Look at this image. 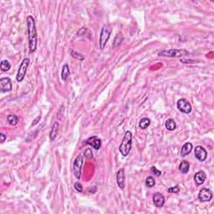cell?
<instances>
[{"instance_id":"25","label":"cell","mask_w":214,"mask_h":214,"mask_svg":"<svg viewBox=\"0 0 214 214\" xmlns=\"http://www.w3.org/2000/svg\"><path fill=\"white\" fill-rule=\"evenodd\" d=\"M70 55L73 58L77 59V60H83L84 59H85L84 55H82L81 54L78 53V52H76V51H75V50H70Z\"/></svg>"},{"instance_id":"14","label":"cell","mask_w":214,"mask_h":214,"mask_svg":"<svg viewBox=\"0 0 214 214\" xmlns=\"http://www.w3.org/2000/svg\"><path fill=\"white\" fill-rule=\"evenodd\" d=\"M206 178V173L203 171H197L195 175H194V181L196 182L197 186L202 185L205 182Z\"/></svg>"},{"instance_id":"6","label":"cell","mask_w":214,"mask_h":214,"mask_svg":"<svg viewBox=\"0 0 214 214\" xmlns=\"http://www.w3.org/2000/svg\"><path fill=\"white\" fill-rule=\"evenodd\" d=\"M176 107L179 111L184 114H190L191 112L192 107H191L190 102L186 101V99H179L176 102Z\"/></svg>"},{"instance_id":"29","label":"cell","mask_w":214,"mask_h":214,"mask_svg":"<svg viewBox=\"0 0 214 214\" xmlns=\"http://www.w3.org/2000/svg\"><path fill=\"white\" fill-rule=\"evenodd\" d=\"M151 171L152 172V173L155 174L156 176H160L161 175V171H159V170H157V168H156V166H151Z\"/></svg>"},{"instance_id":"15","label":"cell","mask_w":214,"mask_h":214,"mask_svg":"<svg viewBox=\"0 0 214 214\" xmlns=\"http://www.w3.org/2000/svg\"><path fill=\"white\" fill-rule=\"evenodd\" d=\"M192 148H193V146H192V144L191 142H186L181 147L180 156L181 157H185V156H188L189 154L191 153V151H192Z\"/></svg>"},{"instance_id":"19","label":"cell","mask_w":214,"mask_h":214,"mask_svg":"<svg viewBox=\"0 0 214 214\" xmlns=\"http://www.w3.org/2000/svg\"><path fill=\"white\" fill-rule=\"evenodd\" d=\"M179 170L182 174H186L190 170V163L186 161H182L179 166Z\"/></svg>"},{"instance_id":"3","label":"cell","mask_w":214,"mask_h":214,"mask_svg":"<svg viewBox=\"0 0 214 214\" xmlns=\"http://www.w3.org/2000/svg\"><path fill=\"white\" fill-rule=\"evenodd\" d=\"M111 32H112V27L109 24L104 25L101 29V35H100V40H99V44H100V49L101 50L105 49L106 44L108 42L109 39L111 37Z\"/></svg>"},{"instance_id":"32","label":"cell","mask_w":214,"mask_h":214,"mask_svg":"<svg viewBox=\"0 0 214 214\" xmlns=\"http://www.w3.org/2000/svg\"><path fill=\"white\" fill-rule=\"evenodd\" d=\"M41 118V116H38V117H37V118H36L35 119V120H34V121H35V122H33V124H32V125H33V126H34V125H35V124L36 123H37V122H38V120H39V119H40Z\"/></svg>"},{"instance_id":"16","label":"cell","mask_w":214,"mask_h":214,"mask_svg":"<svg viewBox=\"0 0 214 214\" xmlns=\"http://www.w3.org/2000/svg\"><path fill=\"white\" fill-rule=\"evenodd\" d=\"M59 131H60V124L56 121V122L54 123L53 126L51 128L50 133V141H55V140L56 136H57V135L59 133Z\"/></svg>"},{"instance_id":"28","label":"cell","mask_w":214,"mask_h":214,"mask_svg":"<svg viewBox=\"0 0 214 214\" xmlns=\"http://www.w3.org/2000/svg\"><path fill=\"white\" fill-rule=\"evenodd\" d=\"M85 156L87 159H91L93 157V153H92V151H91V149L87 148L85 151Z\"/></svg>"},{"instance_id":"22","label":"cell","mask_w":214,"mask_h":214,"mask_svg":"<svg viewBox=\"0 0 214 214\" xmlns=\"http://www.w3.org/2000/svg\"><path fill=\"white\" fill-rule=\"evenodd\" d=\"M0 69L3 72H7L11 69V64L9 63V61L6 60H2L0 64Z\"/></svg>"},{"instance_id":"27","label":"cell","mask_w":214,"mask_h":214,"mask_svg":"<svg viewBox=\"0 0 214 214\" xmlns=\"http://www.w3.org/2000/svg\"><path fill=\"white\" fill-rule=\"evenodd\" d=\"M179 191H180V187L177 185L175 186H171L168 188V192L170 193H178Z\"/></svg>"},{"instance_id":"12","label":"cell","mask_w":214,"mask_h":214,"mask_svg":"<svg viewBox=\"0 0 214 214\" xmlns=\"http://www.w3.org/2000/svg\"><path fill=\"white\" fill-rule=\"evenodd\" d=\"M86 144H88L92 147H94L96 150H99L101 147V140L96 136H91L90 138L86 140Z\"/></svg>"},{"instance_id":"2","label":"cell","mask_w":214,"mask_h":214,"mask_svg":"<svg viewBox=\"0 0 214 214\" xmlns=\"http://www.w3.org/2000/svg\"><path fill=\"white\" fill-rule=\"evenodd\" d=\"M132 146V133L127 131L123 136L121 143L119 147V151L123 156H127L130 153Z\"/></svg>"},{"instance_id":"24","label":"cell","mask_w":214,"mask_h":214,"mask_svg":"<svg viewBox=\"0 0 214 214\" xmlns=\"http://www.w3.org/2000/svg\"><path fill=\"white\" fill-rule=\"evenodd\" d=\"M155 184H156V182H155V180H154V178L152 176H148V177L146 179V186H147V187H149V188L153 187V186H155Z\"/></svg>"},{"instance_id":"23","label":"cell","mask_w":214,"mask_h":214,"mask_svg":"<svg viewBox=\"0 0 214 214\" xmlns=\"http://www.w3.org/2000/svg\"><path fill=\"white\" fill-rule=\"evenodd\" d=\"M123 40H124L123 35H122L121 34H118L116 35V39H115V40H114V43H113L114 48H116V47H118V46L120 45L121 43H122V41Z\"/></svg>"},{"instance_id":"18","label":"cell","mask_w":214,"mask_h":214,"mask_svg":"<svg viewBox=\"0 0 214 214\" xmlns=\"http://www.w3.org/2000/svg\"><path fill=\"white\" fill-rule=\"evenodd\" d=\"M165 127L166 130H168L170 131H172L174 130H176V121H174L173 119H167L165 122Z\"/></svg>"},{"instance_id":"31","label":"cell","mask_w":214,"mask_h":214,"mask_svg":"<svg viewBox=\"0 0 214 214\" xmlns=\"http://www.w3.org/2000/svg\"><path fill=\"white\" fill-rule=\"evenodd\" d=\"M96 191H97V189H96V186H91L89 188V192L91 194H94L95 192H96Z\"/></svg>"},{"instance_id":"30","label":"cell","mask_w":214,"mask_h":214,"mask_svg":"<svg viewBox=\"0 0 214 214\" xmlns=\"http://www.w3.org/2000/svg\"><path fill=\"white\" fill-rule=\"evenodd\" d=\"M6 139H7V136H6L5 134H0V142H1V143H3V142L6 141Z\"/></svg>"},{"instance_id":"4","label":"cell","mask_w":214,"mask_h":214,"mask_svg":"<svg viewBox=\"0 0 214 214\" xmlns=\"http://www.w3.org/2000/svg\"><path fill=\"white\" fill-rule=\"evenodd\" d=\"M189 52L184 49L181 50H161L158 53L159 56H164V57H176V58H180L183 56L187 55Z\"/></svg>"},{"instance_id":"17","label":"cell","mask_w":214,"mask_h":214,"mask_svg":"<svg viewBox=\"0 0 214 214\" xmlns=\"http://www.w3.org/2000/svg\"><path fill=\"white\" fill-rule=\"evenodd\" d=\"M70 68H69V65H67V64H65V65H63V67H62V70H61V74H60L62 81H65L66 80H67V78L70 76Z\"/></svg>"},{"instance_id":"9","label":"cell","mask_w":214,"mask_h":214,"mask_svg":"<svg viewBox=\"0 0 214 214\" xmlns=\"http://www.w3.org/2000/svg\"><path fill=\"white\" fill-rule=\"evenodd\" d=\"M211 198H212V192L210 189L204 187L200 190L198 194V199L200 201H202V202L209 201H211Z\"/></svg>"},{"instance_id":"5","label":"cell","mask_w":214,"mask_h":214,"mask_svg":"<svg viewBox=\"0 0 214 214\" xmlns=\"http://www.w3.org/2000/svg\"><path fill=\"white\" fill-rule=\"evenodd\" d=\"M29 62H30V60H29V58H24L23 61L21 62L19 68H18V73H17V76H16V80H17L18 82H22L23 81V79H24L26 76V73H27L28 67L29 65Z\"/></svg>"},{"instance_id":"1","label":"cell","mask_w":214,"mask_h":214,"mask_svg":"<svg viewBox=\"0 0 214 214\" xmlns=\"http://www.w3.org/2000/svg\"><path fill=\"white\" fill-rule=\"evenodd\" d=\"M27 31H28L29 36V52L34 53L35 52L37 49V30H36L35 20L33 16H28L27 17Z\"/></svg>"},{"instance_id":"13","label":"cell","mask_w":214,"mask_h":214,"mask_svg":"<svg viewBox=\"0 0 214 214\" xmlns=\"http://www.w3.org/2000/svg\"><path fill=\"white\" fill-rule=\"evenodd\" d=\"M153 203L156 207H162L165 204V197L161 192H156L153 195Z\"/></svg>"},{"instance_id":"26","label":"cell","mask_w":214,"mask_h":214,"mask_svg":"<svg viewBox=\"0 0 214 214\" xmlns=\"http://www.w3.org/2000/svg\"><path fill=\"white\" fill-rule=\"evenodd\" d=\"M74 187H75V189H76L78 192H81H81H83V186L81 185V182L76 181V183L74 184Z\"/></svg>"},{"instance_id":"10","label":"cell","mask_w":214,"mask_h":214,"mask_svg":"<svg viewBox=\"0 0 214 214\" xmlns=\"http://www.w3.org/2000/svg\"><path fill=\"white\" fill-rule=\"evenodd\" d=\"M116 182L117 185L121 190H124L126 186V174H125V169L121 168L116 173Z\"/></svg>"},{"instance_id":"8","label":"cell","mask_w":214,"mask_h":214,"mask_svg":"<svg viewBox=\"0 0 214 214\" xmlns=\"http://www.w3.org/2000/svg\"><path fill=\"white\" fill-rule=\"evenodd\" d=\"M0 91L2 93L12 91V82L8 77H2L0 79Z\"/></svg>"},{"instance_id":"11","label":"cell","mask_w":214,"mask_h":214,"mask_svg":"<svg viewBox=\"0 0 214 214\" xmlns=\"http://www.w3.org/2000/svg\"><path fill=\"white\" fill-rule=\"evenodd\" d=\"M195 156L196 158L199 161H206V159L207 158V151L205 150L204 147L201 146H197L196 147H195Z\"/></svg>"},{"instance_id":"21","label":"cell","mask_w":214,"mask_h":214,"mask_svg":"<svg viewBox=\"0 0 214 214\" xmlns=\"http://www.w3.org/2000/svg\"><path fill=\"white\" fill-rule=\"evenodd\" d=\"M7 121H8V124L11 125V126H16L17 124L18 123L19 121V119L16 115L14 114H11V115H8L7 116Z\"/></svg>"},{"instance_id":"7","label":"cell","mask_w":214,"mask_h":214,"mask_svg":"<svg viewBox=\"0 0 214 214\" xmlns=\"http://www.w3.org/2000/svg\"><path fill=\"white\" fill-rule=\"evenodd\" d=\"M83 166V156L79 155L76 158L73 164V171L74 174L77 179H80L81 176V169Z\"/></svg>"},{"instance_id":"20","label":"cell","mask_w":214,"mask_h":214,"mask_svg":"<svg viewBox=\"0 0 214 214\" xmlns=\"http://www.w3.org/2000/svg\"><path fill=\"white\" fill-rule=\"evenodd\" d=\"M151 125V120L149 118H146V117H144L139 122V127L142 130H146Z\"/></svg>"}]
</instances>
